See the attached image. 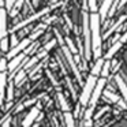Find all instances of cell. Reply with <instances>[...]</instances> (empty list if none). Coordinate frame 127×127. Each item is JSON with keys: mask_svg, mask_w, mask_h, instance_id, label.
<instances>
[{"mask_svg": "<svg viewBox=\"0 0 127 127\" xmlns=\"http://www.w3.org/2000/svg\"><path fill=\"white\" fill-rule=\"evenodd\" d=\"M127 19V14H123V15H120V18H119V19L118 21H116V22L115 23H113V25L112 26H111V28L109 29H108V32H107V33H105V36H104V38H108V37H109L111 36V34H112L113 33V32H115L116 30V29H118L119 28V26H122V23H123L124 22V21H126Z\"/></svg>", "mask_w": 127, "mask_h": 127, "instance_id": "cell-13", "label": "cell"}, {"mask_svg": "<svg viewBox=\"0 0 127 127\" xmlns=\"http://www.w3.org/2000/svg\"><path fill=\"white\" fill-rule=\"evenodd\" d=\"M126 102H127V101H126Z\"/></svg>", "mask_w": 127, "mask_h": 127, "instance_id": "cell-41", "label": "cell"}, {"mask_svg": "<svg viewBox=\"0 0 127 127\" xmlns=\"http://www.w3.org/2000/svg\"><path fill=\"white\" fill-rule=\"evenodd\" d=\"M101 19L98 14H90V30H92V51L96 60L101 59V48H102V37L100 33Z\"/></svg>", "mask_w": 127, "mask_h": 127, "instance_id": "cell-1", "label": "cell"}, {"mask_svg": "<svg viewBox=\"0 0 127 127\" xmlns=\"http://www.w3.org/2000/svg\"><path fill=\"white\" fill-rule=\"evenodd\" d=\"M42 33H44V29H37V28H36V29L33 30V33L29 36V38H30L32 41H33V40H37V37H40Z\"/></svg>", "mask_w": 127, "mask_h": 127, "instance_id": "cell-27", "label": "cell"}, {"mask_svg": "<svg viewBox=\"0 0 127 127\" xmlns=\"http://www.w3.org/2000/svg\"><path fill=\"white\" fill-rule=\"evenodd\" d=\"M8 47H10V38H8V37L0 40V49H1V51L7 52V51H8ZM8 52H10V51H8Z\"/></svg>", "mask_w": 127, "mask_h": 127, "instance_id": "cell-24", "label": "cell"}, {"mask_svg": "<svg viewBox=\"0 0 127 127\" xmlns=\"http://www.w3.org/2000/svg\"><path fill=\"white\" fill-rule=\"evenodd\" d=\"M112 1H109V0H107V1H102L101 6H100V10H98V15H100V19H101V22H104L105 18H107V15H109V10L111 7H112Z\"/></svg>", "mask_w": 127, "mask_h": 127, "instance_id": "cell-10", "label": "cell"}, {"mask_svg": "<svg viewBox=\"0 0 127 127\" xmlns=\"http://www.w3.org/2000/svg\"><path fill=\"white\" fill-rule=\"evenodd\" d=\"M49 11H51V7H45V8H42L41 11H38V12H34V14H32L30 17H28L26 19H23L22 22H19L18 25H15L14 28H12L11 33H15V32H17V30H19V29L25 28V26H28V25H30V23L33 22V21H36V19H38V18H41V17H44V15H47Z\"/></svg>", "mask_w": 127, "mask_h": 127, "instance_id": "cell-4", "label": "cell"}, {"mask_svg": "<svg viewBox=\"0 0 127 127\" xmlns=\"http://www.w3.org/2000/svg\"><path fill=\"white\" fill-rule=\"evenodd\" d=\"M122 47H123V44H122L120 41H118L116 44L111 45V48L108 49V52H107V55L104 56V59H105V60H109V59H112V58H113V55H115V53L118 52V51Z\"/></svg>", "mask_w": 127, "mask_h": 127, "instance_id": "cell-15", "label": "cell"}, {"mask_svg": "<svg viewBox=\"0 0 127 127\" xmlns=\"http://www.w3.org/2000/svg\"><path fill=\"white\" fill-rule=\"evenodd\" d=\"M7 72H0V105L4 100V89L7 88Z\"/></svg>", "mask_w": 127, "mask_h": 127, "instance_id": "cell-12", "label": "cell"}, {"mask_svg": "<svg viewBox=\"0 0 127 127\" xmlns=\"http://www.w3.org/2000/svg\"><path fill=\"white\" fill-rule=\"evenodd\" d=\"M104 96L107 97L109 101H112V102H115V104H118L119 101H120V97L118 96V94H115V93H112L111 90H104Z\"/></svg>", "mask_w": 127, "mask_h": 127, "instance_id": "cell-20", "label": "cell"}, {"mask_svg": "<svg viewBox=\"0 0 127 127\" xmlns=\"http://www.w3.org/2000/svg\"><path fill=\"white\" fill-rule=\"evenodd\" d=\"M7 37V11L0 8V40Z\"/></svg>", "mask_w": 127, "mask_h": 127, "instance_id": "cell-9", "label": "cell"}, {"mask_svg": "<svg viewBox=\"0 0 127 127\" xmlns=\"http://www.w3.org/2000/svg\"><path fill=\"white\" fill-rule=\"evenodd\" d=\"M104 63H105V59L101 58L98 59V60H96V63H94L93 68H92V74L93 77H97V75H101V71H102V67H104Z\"/></svg>", "mask_w": 127, "mask_h": 127, "instance_id": "cell-14", "label": "cell"}, {"mask_svg": "<svg viewBox=\"0 0 127 127\" xmlns=\"http://www.w3.org/2000/svg\"><path fill=\"white\" fill-rule=\"evenodd\" d=\"M18 44H19V41H18V37L15 36V33H12V34H11V37H10V47L15 48Z\"/></svg>", "mask_w": 127, "mask_h": 127, "instance_id": "cell-30", "label": "cell"}, {"mask_svg": "<svg viewBox=\"0 0 127 127\" xmlns=\"http://www.w3.org/2000/svg\"><path fill=\"white\" fill-rule=\"evenodd\" d=\"M115 82H116V85H118L119 90H120L122 96H123L124 100L127 101V83L124 82V79L120 75H115Z\"/></svg>", "mask_w": 127, "mask_h": 127, "instance_id": "cell-11", "label": "cell"}, {"mask_svg": "<svg viewBox=\"0 0 127 127\" xmlns=\"http://www.w3.org/2000/svg\"><path fill=\"white\" fill-rule=\"evenodd\" d=\"M62 52H63L64 58H66V60H67V64H68V67L71 68V71L74 72V75H75V77H77L78 82H81V81H82V77H81V71H79V68H78V66H77V62H75V59L72 58L71 51H70L68 48H67L66 45H64V47H62Z\"/></svg>", "mask_w": 127, "mask_h": 127, "instance_id": "cell-5", "label": "cell"}, {"mask_svg": "<svg viewBox=\"0 0 127 127\" xmlns=\"http://www.w3.org/2000/svg\"><path fill=\"white\" fill-rule=\"evenodd\" d=\"M55 45H56V40H51V41L44 47V51H47V52H48V51H51L53 47H55Z\"/></svg>", "mask_w": 127, "mask_h": 127, "instance_id": "cell-33", "label": "cell"}, {"mask_svg": "<svg viewBox=\"0 0 127 127\" xmlns=\"http://www.w3.org/2000/svg\"><path fill=\"white\" fill-rule=\"evenodd\" d=\"M64 18H66V21H67V25L70 26V29H71V28H72V22H71V19H70V18L67 17V15H64Z\"/></svg>", "mask_w": 127, "mask_h": 127, "instance_id": "cell-38", "label": "cell"}, {"mask_svg": "<svg viewBox=\"0 0 127 127\" xmlns=\"http://www.w3.org/2000/svg\"><path fill=\"white\" fill-rule=\"evenodd\" d=\"M6 11H10L11 12L12 11V8L15 7V1H6Z\"/></svg>", "mask_w": 127, "mask_h": 127, "instance_id": "cell-35", "label": "cell"}, {"mask_svg": "<svg viewBox=\"0 0 127 127\" xmlns=\"http://www.w3.org/2000/svg\"><path fill=\"white\" fill-rule=\"evenodd\" d=\"M22 6H23V1H17V3H15V7L12 8V11L10 12V14H11V17H15V15L18 14V10H19V7H22Z\"/></svg>", "mask_w": 127, "mask_h": 127, "instance_id": "cell-31", "label": "cell"}, {"mask_svg": "<svg viewBox=\"0 0 127 127\" xmlns=\"http://www.w3.org/2000/svg\"><path fill=\"white\" fill-rule=\"evenodd\" d=\"M32 44H33V42H32V40L29 38V37L23 38L22 41H19V44H18L15 48H11V49H10V52L7 53V58H8L10 60H11V59H14V58H17L18 55H21V53L25 52V49H28Z\"/></svg>", "mask_w": 127, "mask_h": 127, "instance_id": "cell-6", "label": "cell"}, {"mask_svg": "<svg viewBox=\"0 0 127 127\" xmlns=\"http://www.w3.org/2000/svg\"><path fill=\"white\" fill-rule=\"evenodd\" d=\"M82 29H83V38H85V60L92 58V30H90V14L83 11L82 12Z\"/></svg>", "mask_w": 127, "mask_h": 127, "instance_id": "cell-2", "label": "cell"}, {"mask_svg": "<svg viewBox=\"0 0 127 127\" xmlns=\"http://www.w3.org/2000/svg\"><path fill=\"white\" fill-rule=\"evenodd\" d=\"M88 7H89V11L90 14H98V6H97V1L96 0H90L88 1Z\"/></svg>", "mask_w": 127, "mask_h": 127, "instance_id": "cell-22", "label": "cell"}, {"mask_svg": "<svg viewBox=\"0 0 127 127\" xmlns=\"http://www.w3.org/2000/svg\"><path fill=\"white\" fill-rule=\"evenodd\" d=\"M118 105L122 108V109H126V108H127V102H126V100H124V98H122L120 101L118 102Z\"/></svg>", "mask_w": 127, "mask_h": 127, "instance_id": "cell-36", "label": "cell"}, {"mask_svg": "<svg viewBox=\"0 0 127 127\" xmlns=\"http://www.w3.org/2000/svg\"><path fill=\"white\" fill-rule=\"evenodd\" d=\"M33 127H38V123H37V124H34V126Z\"/></svg>", "mask_w": 127, "mask_h": 127, "instance_id": "cell-40", "label": "cell"}, {"mask_svg": "<svg viewBox=\"0 0 127 127\" xmlns=\"http://www.w3.org/2000/svg\"><path fill=\"white\" fill-rule=\"evenodd\" d=\"M55 34H56V38L59 40V44H60V47H64V45H66V41H64V38L60 36V33H59L58 29H55Z\"/></svg>", "mask_w": 127, "mask_h": 127, "instance_id": "cell-32", "label": "cell"}, {"mask_svg": "<svg viewBox=\"0 0 127 127\" xmlns=\"http://www.w3.org/2000/svg\"><path fill=\"white\" fill-rule=\"evenodd\" d=\"M58 101H59V105H60V108L64 111V113L66 112H70V107H68V104H67V101H66V98H64V96L62 93H58Z\"/></svg>", "mask_w": 127, "mask_h": 127, "instance_id": "cell-17", "label": "cell"}, {"mask_svg": "<svg viewBox=\"0 0 127 127\" xmlns=\"http://www.w3.org/2000/svg\"><path fill=\"white\" fill-rule=\"evenodd\" d=\"M105 85H107V81H105L104 78L98 79V82H97L96 88H94V90H93V94H92V98H90V101H89V108H92V109L96 108L97 101H98V98H100V96H101L102 90H104Z\"/></svg>", "mask_w": 127, "mask_h": 127, "instance_id": "cell-7", "label": "cell"}, {"mask_svg": "<svg viewBox=\"0 0 127 127\" xmlns=\"http://www.w3.org/2000/svg\"><path fill=\"white\" fill-rule=\"evenodd\" d=\"M93 112H94V109H92V108H89V107H88V109L85 111V113H83V122H89V120H92Z\"/></svg>", "mask_w": 127, "mask_h": 127, "instance_id": "cell-28", "label": "cell"}, {"mask_svg": "<svg viewBox=\"0 0 127 127\" xmlns=\"http://www.w3.org/2000/svg\"><path fill=\"white\" fill-rule=\"evenodd\" d=\"M6 70H8V63L4 58L0 59V72H6Z\"/></svg>", "mask_w": 127, "mask_h": 127, "instance_id": "cell-29", "label": "cell"}, {"mask_svg": "<svg viewBox=\"0 0 127 127\" xmlns=\"http://www.w3.org/2000/svg\"><path fill=\"white\" fill-rule=\"evenodd\" d=\"M25 79H26V71L22 68V70H21V71L18 72V74L15 75V77H14V79H12V82H14L15 85H18V86H19V85H21V83H22Z\"/></svg>", "mask_w": 127, "mask_h": 127, "instance_id": "cell-18", "label": "cell"}, {"mask_svg": "<svg viewBox=\"0 0 127 127\" xmlns=\"http://www.w3.org/2000/svg\"><path fill=\"white\" fill-rule=\"evenodd\" d=\"M109 71H111V62L109 60H105L104 67H102V71H101V77L105 79V78L109 75Z\"/></svg>", "mask_w": 127, "mask_h": 127, "instance_id": "cell-23", "label": "cell"}, {"mask_svg": "<svg viewBox=\"0 0 127 127\" xmlns=\"http://www.w3.org/2000/svg\"><path fill=\"white\" fill-rule=\"evenodd\" d=\"M64 123H66V127H75L74 115H72L71 112H66V113H64Z\"/></svg>", "mask_w": 127, "mask_h": 127, "instance_id": "cell-19", "label": "cell"}, {"mask_svg": "<svg viewBox=\"0 0 127 127\" xmlns=\"http://www.w3.org/2000/svg\"><path fill=\"white\" fill-rule=\"evenodd\" d=\"M64 41H66V47L68 48L70 51H71V53H72V55H75V53L78 52V49H77V47L74 45V42H72V40L70 38V37H66V38H64Z\"/></svg>", "mask_w": 127, "mask_h": 127, "instance_id": "cell-21", "label": "cell"}, {"mask_svg": "<svg viewBox=\"0 0 127 127\" xmlns=\"http://www.w3.org/2000/svg\"><path fill=\"white\" fill-rule=\"evenodd\" d=\"M119 41H120L122 44H124V42H127V32H126V33H124L123 36L120 37V40H119Z\"/></svg>", "mask_w": 127, "mask_h": 127, "instance_id": "cell-37", "label": "cell"}, {"mask_svg": "<svg viewBox=\"0 0 127 127\" xmlns=\"http://www.w3.org/2000/svg\"><path fill=\"white\" fill-rule=\"evenodd\" d=\"M118 7H119V3H118V1H113L112 7H111V10H109V17H113V14L118 11V10H116Z\"/></svg>", "mask_w": 127, "mask_h": 127, "instance_id": "cell-34", "label": "cell"}, {"mask_svg": "<svg viewBox=\"0 0 127 127\" xmlns=\"http://www.w3.org/2000/svg\"><path fill=\"white\" fill-rule=\"evenodd\" d=\"M38 62H40V59L37 58V56H33V58H30L28 62H25V67H23V70H25V71H32V70L34 68V66H36Z\"/></svg>", "mask_w": 127, "mask_h": 127, "instance_id": "cell-16", "label": "cell"}, {"mask_svg": "<svg viewBox=\"0 0 127 127\" xmlns=\"http://www.w3.org/2000/svg\"><path fill=\"white\" fill-rule=\"evenodd\" d=\"M12 97H14V82H10L7 86V100L11 101Z\"/></svg>", "mask_w": 127, "mask_h": 127, "instance_id": "cell-26", "label": "cell"}, {"mask_svg": "<svg viewBox=\"0 0 127 127\" xmlns=\"http://www.w3.org/2000/svg\"><path fill=\"white\" fill-rule=\"evenodd\" d=\"M45 63H47V59H45V60H42V62H41V63H38V64H37V67H34V68H33V70H32V71H30V72H29V74H30V77H32V78H33V79H34V78H36V77H34V75H36V74H37V72H38V71H40V70H41V67H42V66H44V64H45Z\"/></svg>", "mask_w": 127, "mask_h": 127, "instance_id": "cell-25", "label": "cell"}, {"mask_svg": "<svg viewBox=\"0 0 127 127\" xmlns=\"http://www.w3.org/2000/svg\"><path fill=\"white\" fill-rule=\"evenodd\" d=\"M97 82V77H93V75H89L88 79H86L85 85H83V90L81 93V97H79V102L82 105H89V101L92 98V94H93V90L96 88Z\"/></svg>", "mask_w": 127, "mask_h": 127, "instance_id": "cell-3", "label": "cell"}, {"mask_svg": "<svg viewBox=\"0 0 127 127\" xmlns=\"http://www.w3.org/2000/svg\"><path fill=\"white\" fill-rule=\"evenodd\" d=\"M10 123H11V122H10V119H7V120H4V123L1 124V127H10Z\"/></svg>", "mask_w": 127, "mask_h": 127, "instance_id": "cell-39", "label": "cell"}, {"mask_svg": "<svg viewBox=\"0 0 127 127\" xmlns=\"http://www.w3.org/2000/svg\"><path fill=\"white\" fill-rule=\"evenodd\" d=\"M37 118H40V107H33L26 115V118L23 119L22 127H33Z\"/></svg>", "mask_w": 127, "mask_h": 127, "instance_id": "cell-8", "label": "cell"}]
</instances>
